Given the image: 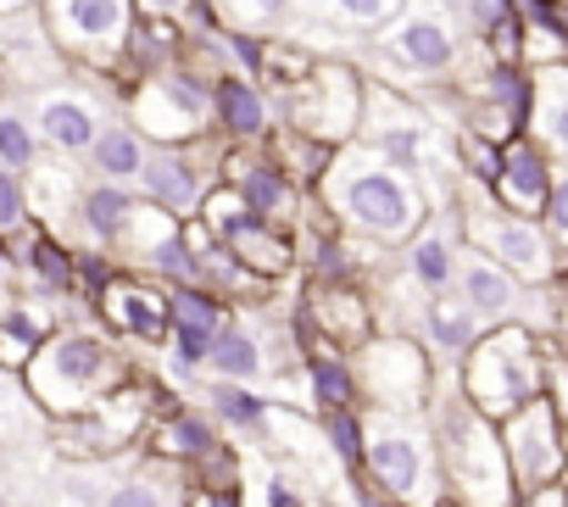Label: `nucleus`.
I'll return each instance as SVG.
<instances>
[{"label":"nucleus","instance_id":"1","mask_svg":"<svg viewBox=\"0 0 568 507\" xmlns=\"http://www.w3.org/2000/svg\"><path fill=\"white\" fill-rule=\"evenodd\" d=\"M329 201L346 223H357L374 240H407L424 223V190L413 184V173L390 168L379 151H357L352 162H341L329 173Z\"/></svg>","mask_w":568,"mask_h":507},{"label":"nucleus","instance_id":"2","mask_svg":"<svg viewBox=\"0 0 568 507\" xmlns=\"http://www.w3.org/2000/svg\"><path fill=\"white\" fill-rule=\"evenodd\" d=\"M440 457H446V474L457 485V496L468 507H513V468H507V452H501V435H496V418H485L468 396L446 402L440 407Z\"/></svg>","mask_w":568,"mask_h":507},{"label":"nucleus","instance_id":"3","mask_svg":"<svg viewBox=\"0 0 568 507\" xmlns=\"http://www.w3.org/2000/svg\"><path fill=\"white\" fill-rule=\"evenodd\" d=\"M535 396H540V357L529 346V329L507 324L468 346V402L485 418H507Z\"/></svg>","mask_w":568,"mask_h":507},{"label":"nucleus","instance_id":"4","mask_svg":"<svg viewBox=\"0 0 568 507\" xmlns=\"http://www.w3.org/2000/svg\"><path fill=\"white\" fill-rule=\"evenodd\" d=\"M374 34L379 51L407 73H452L463 57V18L452 12V0H402V12Z\"/></svg>","mask_w":568,"mask_h":507},{"label":"nucleus","instance_id":"5","mask_svg":"<svg viewBox=\"0 0 568 507\" xmlns=\"http://www.w3.org/2000/svg\"><path fill=\"white\" fill-rule=\"evenodd\" d=\"M45 34L62 57H84L95 68L123 57L134 29V0H45Z\"/></svg>","mask_w":568,"mask_h":507},{"label":"nucleus","instance_id":"6","mask_svg":"<svg viewBox=\"0 0 568 507\" xmlns=\"http://www.w3.org/2000/svg\"><path fill=\"white\" fill-rule=\"evenodd\" d=\"M468 240L485 251L490 263H501L513 280L524 285H546L551 280V234L524 217V212H507V206H474L468 212Z\"/></svg>","mask_w":568,"mask_h":507},{"label":"nucleus","instance_id":"7","mask_svg":"<svg viewBox=\"0 0 568 507\" xmlns=\"http://www.w3.org/2000/svg\"><path fill=\"white\" fill-rule=\"evenodd\" d=\"M501 452H507V468H513V485L518 490H540L562 474L568 463V440H562V418L546 396L524 402L518 413L501 418Z\"/></svg>","mask_w":568,"mask_h":507},{"label":"nucleus","instance_id":"8","mask_svg":"<svg viewBox=\"0 0 568 507\" xmlns=\"http://www.w3.org/2000/svg\"><path fill=\"white\" fill-rule=\"evenodd\" d=\"M212 112V84L190 68H156L140 90H134V129L179 140L190 129H201Z\"/></svg>","mask_w":568,"mask_h":507},{"label":"nucleus","instance_id":"9","mask_svg":"<svg viewBox=\"0 0 568 507\" xmlns=\"http://www.w3.org/2000/svg\"><path fill=\"white\" fill-rule=\"evenodd\" d=\"M106 374H112V357H106V346H101L95 335H62V341H51V346L34 357V368H29L34 396L51 402V407H84V396H90Z\"/></svg>","mask_w":568,"mask_h":507},{"label":"nucleus","instance_id":"10","mask_svg":"<svg viewBox=\"0 0 568 507\" xmlns=\"http://www.w3.org/2000/svg\"><path fill=\"white\" fill-rule=\"evenodd\" d=\"M452 285H457V296L474 307L479 324H518V318H524V280H513L501 263L485 257V251H463Z\"/></svg>","mask_w":568,"mask_h":507},{"label":"nucleus","instance_id":"11","mask_svg":"<svg viewBox=\"0 0 568 507\" xmlns=\"http://www.w3.org/2000/svg\"><path fill=\"white\" fill-rule=\"evenodd\" d=\"M29 123H34V129H40V140H45V145H57V151H90V140L101 134V123H106V118H101V101H95V95L57 84V90L34 95Z\"/></svg>","mask_w":568,"mask_h":507},{"label":"nucleus","instance_id":"12","mask_svg":"<svg viewBox=\"0 0 568 507\" xmlns=\"http://www.w3.org/2000/svg\"><path fill=\"white\" fill-rule=\"evenodd\" d=\"M302 79L307 84H296V123L324 129V134H352L357 129V73L324 68V73H302Z\"/></svg>","mask_w":568,"mask_h":507},{"label":"nucleus","instance_id":"13","mask_svg":"<svg viewBox=\"0 0 568 507\" xmlns=\"http://www.w3.org/2000/svg\"><path fill=\"white\" fill-rule=\"evenodd\" d=\"M490 184H496V195H501L507 212L535 217V212L546 206V190H551V156H546L535 140L513 134V140L501 145V168H496Z\"/></svg>","mask_w":568,"mask_h":507},{"label":"nucleus","instance_id":"14","mask_svg":"<svg viewBox=\"0 0 568 507\" xmlns=\"http://www.w3.org/2000/svg\"><path fill=\"white\" fill-rule=\"evenodd\" d=\"M529 129L535 145L568 168V62H540L529 73Z\"/></svg>","mask_w":568,"mask_h":507},{"label":"nucleus","instance_id":"15","mask_svg":"<svg viewBox=\"0 0 568 507\" xmlns=\"http://www.w3.org/2000/svg\"><path fill=\"white\" fill-rule=\"evenodd\" d=\"M368 463H374V474L396 490V496H424V479H429V452H424V440L407 429V424H385V429H374V440H368Z\"/></svg>","mask_w":568,"mask_h":507},{"label":"nucleus","instance_id":"16","mask_svg":"<svg viewBox=\"0 0 568 507\" xmlns=\"http://www.w3.org/2000/svg\"><path fill=\"white\" fill-rule=\"evenodd\" d=\"M140 184L151 190L156 206H173V212H184V206L201 201V173H195V162L184 151H145Z\"/></svg>","mask_w":568,"mask_h":507},{"label":"nucleus","instance_id":"17","mask_svg":"<svg viewBox=\"0 0 568 507\" xmlns=\"http://www.w3.org/2000/svg\"><path fill=\"white\" fill-rule=\"evenodd\" d=\"M368 391L396 396L402 407H413V402L424 396V357H418L407 341L374 346V352H368Z\"/></svg>","mask_w":568,"mask_h":507},{"label":"nucleus","instance_id":"18","mask_svg":"<svg viewBox=\"0 0 568 507\" xmlns=\"http://www.w3.org/2000/svg\"><path fill=\"white\" fill-rule=\"evenodd\" d=\"M424 329H429V346H435L440 357H452V363H463L468 346L479 341L474 307H468L463 296H446V291H435V302L424 307Z\"/></svg>","mask_w":568,"mask_h":507},{"label":"nucleus","instance_id":"19","mask_svg":"<svg viewBox=\"0 0 568 507\" xmlns=\"http://www.w3.org/2000/svg\"><path fill=\"white\" fill-rule=\"evenodd\" d=\"M457 234H452V223H435V229H424L418 240H413V251H407V268H413V280L424 285V291H446L452 280H457Z\"/></svg>","mask_w":568,"mask_h":507},{"label":"nucleus","instance_id":"20","mask_svg":"<svg viewBox=\"0 0 568 507\" xmlns=\"http://www.w3.org/2000/svg\"><path fill=\"white\" fill-rule=\"evenodd\" d=\"M145 134L134 123H101V134L90 140V162L101 179H140L145 168Z\"/></svg>","mask_w":568,"mask_h":507},{"label":"nucleus","instance_id":"21","mask_svg":"<svg viewBox=\"0 0 568 507\" xmlns=\"http://www.w3.org/2000/svg\"><path fill=\"white\" fill-rule=\"evenodd\" d=\"M212 112H217V123H223L229 134H262V129H267V107H262V95L251 90V79H240V73H223V79H217Z\"/></svg>","mask_w":568,"mask_h":507},{"label":"nucleus","instance_id":"22","mask_svg":"<svg viewBox=\"0 0 568 507\" xmlns=\"http://www.w3.org/2000/svg\"><path fill=\"white\" fill-rule=\"evenodd\" d=\"M296 18H324L335 29H385L402 0H291Z\"/></svg>","mask_w":568,"mask_h":507},{"label":"nucleus","instance_id":"23","mask_svg":"<svg viewBox=\"0 0 568 507\" xmlns=\"http://www.w3.org/2000/svg\"><path fill=\"white\" fill-rule=\"evenodd\" d=\"M79 212H84V229L101 234V240H118L134 217V201L118 190V184H101V190H84L79 195Z\"/></svg>","mask_w":568,"mask_h":507},{"label":"nucleus","instance_id":"24","mask_svg":"<svg viewBox=\"0 0 568 507\" xmlns=\"http://www.w3.org/2000/svg\"><path fill=\"white\" fill-rule=\"evenodd\" d=\"M34 156H40V134H34V123H29V112L23 107H0V168H34Z\"/></svg>","mask_w":568,"mask_h":507},{"label":"nucleus","instance_id":"25","mask_svg":"<svg viewBox=\"0 0 568 507\" xmlns=\"http://www.w3.org/2000/svg\"><path fill=\"white\" fill-rule=\"evenodd\" d=\"M212 368L223 374V379H251V374H262V346L245 335V329H229V335H212Z\"/></svg>","mask_w":568,"mask_h":507},{"label":"nucleus","instance_id":"26","mask_svg":"<svg viewBox=\"0 0 568 507\" xmlns=\"http://www.w3.org/2000/svg\"><path fill=\"white\" fill-rule=\"evenodd\" d=\"M217 7V23L223 29H273V23H284L291 18V0H212Z\"/></svg>","mask_w":568,"mask_h":507},{"label":"nucleus","instance_id":"27","mask_svg":"<svg viewBox=\"0 0 568 507\" xmlns=\"http://www.w3.org/2000/svg\"><path fill=\"white\" fill-rule=\"evenodd\" d=\"M240 201H245V212H256V217H267V212H278L284 206V179H278V168H251L245 179H240Z\"/></svg>","mask_w":568,"mask_h":507},{"label":"nucleus","instance_id":"28","mask_svg":"<svg viewBox=\"0 0 568 507\" xmlns=\"http://www.w3.org/2000/svg\"><path fill=\"white\" fill-rule=\"evenodd\" d=\"M212 407H217V418H229V424H267V407H262L256 396L234 391V385H217V391H212Z\"/></svg>","mask_w":568,"mask_h":507},{"label":"nucleus","instance_id":"29","mask_svg":"<svg viewBox=\"0 0 568 507\" xmlns=\"http://www.w3.org/2000/svg\"><path fill=\"white\" fill-rule=\"evenodd\" d=\"M162 446L179 452V457H195V452H212V429H206L201 418H173V424L162 429Z\"/></svg>","mask_w":568,"mask_h":507},{"label":"nucleus","instance_id":"30","mask_svg":"<svg viewBox=\"0 0 568 507\" xmlns=\"http://www.w3.org/2000/svg\"><path fill=\"white\" fill-rule=\"evenodd\" d=\"M173 318H179V324L217 329V324H223V302H212V296H201V291H179V296H173Z\"/></svg>","mask_w":568,"mask_h":507},{"label":"nucleus","instance_id":"31","mask_svg":"<svg viewBox=\"0 0 568 507\" xmlns=\"http://www.w3.org/2000/svg\"><path fill=\"white\" fill-rule=\"evenodd\" d=\"M540 217H546V234H551L557 245H568V173H551V190H546Z\"/></svg>","mask_w":568,"mask_h":507},{"label":"nucleus","instance_id":"32","mask_svg":"<svg viewBox=\"0 0 568 507\" xmlns=\"http://www.w3.org/2000/svg\"><path fill=\"white\" fill-rule=\"evenodd\" d=\"M123 302H129V307H112V313H118V324H129L134 335H156V324H162V307H156V296H140V291H129Z\"/></svg>","mask_w":568,"mask_h":507},{"label":"nucleus","instance_id":"33","mask_svg":"<svg viewBox=\"0 0 568 507\" xmlns=\"http://www.w3.org/2000/svg\"><path fill=\"white\" fill-rule=\"evenodd\" d=\"M212 335H217V329H201V324H179V318H173V357H179L184 368H190V363H206Z\"/></svg>","mask_w":568,"mask_h":507},{"label":"nucleus","instance_id":"34","mask_svg":"<svg viewBox=\"0 0 568 507\" xmlns=\"http://www.w3.org/2000/svg\"><path fill=\"white\" fill-rule=\"evenodd\" d=\"M23 212H29V201H23V179H18L12 168H0V229H18Z\"/></svg>","mask_w":568,"mask_h":507},{"label":"nucleus","instance_id":"35","mask_svg":"<svg viewBox=\"0 0 568 507\" xmlns=\"http://www.w3.org/2000/svg\"><path fill=\"white\" fill-rule=\"evenodd\" d=\"M101 507H168V496H162L151 479H123V485H118V490H112Z\"/></svg>","mask_w":568,"mask_h":507},{"label":"nucleus","instance_id":"36","mask_svg":"<svg viewBox=\"0 0 568 507\" xmlns=\"http://www.w3.org/2000/svg\"><path fill=\"white\" fill-rule=\"evenodd\" d=\"M463 151H468V162H474L468 173L490 184V179H496V168H501V145H485V140H474V134H468V140H463Z\"/></svg>","mask_w":568,"mask_h":507},{"label":"nucleus","instance_id":"37","mask_svg":"<svg viewBox=\"0 0 568 507\" xmlns=\"http://www.w3.org/2000/svg\"><path fill=\"white\" fill-rule=\"evenodd\" d=\"M29 268H34V280L45 274V285H51V291H57V285H68V263L57 257L51 245H34V251H29Z\"/></svg>","mask_w":568,"mask_h":507},{"label":"nucleus","instance_id":"38","mask_svg":"<svg viewBox=\"0 0 568 507\" xmlns=\"http://www.w3.org/2000/svg\"><path fill=\"white\" fill-rule=\"evenodd\" d=\"M313 379H318L324 402H335V407L352 396V374H346V368H335V363H318V368H313Z\"/></svg>","mask_w":568,"mask_h":507},{"label":"nucleus","instance_id":"39","mask_svg":"<svg viewBox=\"0 0 568 507\" xmlns=\"http://www.w3.org/2000/svg\"><path fill=\"white\" fill-rule=\"evenodd\" d=\"M329 440H335L341 457H357V452H363V429H357V418H352V413H335V418H329Z\"/></svg>","mask_w":568,"mask_h":507},{"label":"nucleus","instance_id":"40","mask_svg":"<svg viewBox=\"0 0 568 507\" xmlns=\"http://www.w3.org/2000/svg\"><path fill=\"white\" fill-rule=\"evenodd\" d=\"M518 507H568V485H540V490H524V501Z\"/></svg>","mask_w":568,"mask_h":507},{"label":"nucleus","instance_id":"41","mask_svg":"<svg viewBox=\"0 0 568 507\" xmlns=\"http://www.w3.org/2000/svg\"><path fill=\"white\" fill-rule=\"evenodd\" d=\"M134 7H140V12H151V18H184V12L195 7V0H134Z\"/></svg>","mask_w":568,"mask_h":507},{"label":"nucleus","instance_id":"42","mask_svg":"<svg viewBox=\"0 0 568 507\" xmlns=\"http://www.w3.org/2000/svg\"><path fill=\"white\" fill-rule=\"evenodd\" d=\"M34 0H0V18H12V12H29Z\"/></svg>","mask_w":568,"mask_h":507},{"label":"nucleus","instance_id":"43","mask_svg":"<svg viewBox=\"0 0 568 507\" xmlns=\"http://www.w3.org/2000/svg\"><path fill=\"white\" fill-rule=\"evenodd\" d=\"M195 507H234V496H201Z\"/></svg>","mask_w":568,"mask_h":507},{"label":"nucleus","instance_id":"44","mask_svg":"<svg viewBox=\"0 0 568 507\" xmlns=\"http://www.w3.org/2000/svg\"><path fill=\"white\" fill-rule=\"evenodd\" d=\"M557 29H562V40H568V0H562V7H557Z\"/></svg>","mask_w":568,"mask_h":507},{"label":"nucleus","instance_id":"45","mask_svg":"<svg viewBox=\"0 0 568 507\" xmlns=\"http://www.w3.org/2000/svg\"><path fill=\"white\" fill-rule=\"evenodd\" d=\"M0 268H7V263H0Z\"/></svg>","mask_w":568,"mask_h":507},{"label":"nucleus","instance_id":"46","mask_svg":"<svg viewBox=\"0 0 568 507\" xmlns=\"http://www.w3.org/2000/svg\"><path fill=\"white\" fill-rule=\"evenodd\" d=\"M0 507H7V501H0Z\"/></svg>","mask_w":568,"mask_h":507},{"label":"nucleus","instance_id":"47","mask_svg":"<svg viewBox=\"0 0 568 507\" xmlns=\"http://www.w3.org/2000/svg\"><path fill=\"white\" fill-rule=\"evenodd\" d=\"M368 507H374V501H368Z\"/></svg>","mask_w":568,"mask_h":507}]
</instances>
